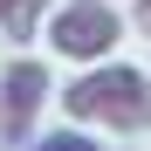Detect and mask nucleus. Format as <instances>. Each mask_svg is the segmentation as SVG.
Listing matches in <instances>:
<instances>
[{
	"mask_svg": "<svg viewBox=\"0 0 151 151\" xmlns=\"http://www.w3.org/2000/svg\"><path fill=\"white\" fill-rule=\"evenodd\" d=\"M69 124H103V131H151V76L131 62H96L62 89Z\"/></svg>",
	"mask_w": 151,
	"mask_h": 151,
	"instance_id": "obj_1",
	"label": "nucleus"
},
{
	"mask_svg": "<svg viewBox=\"0 0 151 151\" xmlns=\"http://www.w3.org/2000/svg\"><path fill=\"white\" fill-rule=\"evenodd\" d=\"M41 35L69 62H103L110 48H117V35H124V21H117L110 0H69V7H55V14L41 21Z\"/></svg>",
	"mask_w": 151,
	"mask_h": 151,
	"instance_id": "obj_2",
	"label": "nucleus"
},
{
	"mask_svg": "<svg viewBox=\"0 0 151 151\" xmlns=\"http://www.w3.org/2000/svg\"><path fill=\"white\" fill-rule=\"evenodd\" d=\"M48 96H55L48 89V69L35 55H14L0 69V144H28V131H35V117H41Z\"/></svg>",
	"mask_w": 151,
	"mask_h": 151,
	"instance_id": "obj_3",
	"label": "nucleus"
},
{
	"mask_svg": "<svg viewBox=\"0 0 151 151\" xmlns=\"http://www.w3.org/2000/svg\"><path fill=\"white\" fill-rule=\"evenodd\" d=\"M41 7H48V0H0V35L28 41V35L41 28Z\"/></svg>",
	"mask_w": 151,
	"mask_h": 151,
	"instance_id": "obj_4",
	"label": "nucleus"
},
{
	"mask_svg": "<svg viewBox=\"0 0 151 151\" xmlns=\"http://www.w3.org/2000/svg\"><path fill=\"white\" fill-rule=\"evenodd\" d=\"M28 151H96V137H89V131H69V124H62V131H48V137H35Z\"/></svg>",
	"mask_w": 151,
	"mask_h": 151,
	"instance_id": "obj_5",
	"label": "nucleus"
},
{
	"mask_svg": "<svg viewBox=\"0 0 151 151\" xmlns=\"http://www.w3.org/2000/svg\"><path fill=\"white\" fill-rule=\"evenodd\" d=\"M131 21H137V28L151 35V0H137V7H131Z\"/></svg>",
	"mask_w": 151,
	"mask_h": 151,
	"instance_id": "obj_6",
	"label": "nucleus"
}]
</instances>
